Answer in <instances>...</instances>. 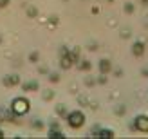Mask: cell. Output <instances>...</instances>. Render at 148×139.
I'll use <instances>...</instances> for the list:
<instances>
[{
    "mask_svg": "<svg viewBox=\"0 0 148 139\" xmlns=\"http://www.w3.org/2000/svg\"><path fill=\"white\" fill-rule=\"evenodd\" d=\"M29 110V101L25 98H16V99H13V103H11V112L14 116H24L27 114Z\"/></svg>",
    "mask_w": 148,
    "mask_h": 139,
    "instance_id": "1",
    "label": "cell"
},
{
    "mask_svg": "<svg viewBox=\"0 0 148 139\" xmlns=\"http://www.w3.org/2000/svg\"><path fill=\"white\" fill-rule=\"evenodd\" d=\"M67 119H69V125H71V127L79 128V127L85 123V116H83V112H71V114L67 116Z\"/></svg>",
    "mask_w": 148,
    "mask_h": 139,
    "instance_id": "2",
    "label": "cell"
},
{
    "mask_svg": "<svg viewBox=\"0 0 148 139\" xmlns=\"http://www.w3.org/2000/svg\"><path fill=\"white\" fill-rule=\"evenodd\" d=\"M132 128L139 130V132H148V118L146 116H139V118H136V123H134Z\"/></svg>",
    "mask_w": 148,
    "mask_h": 139,
    "instance_id": "3",
    "label": "cell"
},
{
    "mask_svg": "<svg viewBox=\"0 0 148 139\" xmlns=\"http://www.w3.org/2000/svg\"><path fill=\"white\" fill-rule=\"evenodd\" d=\"M18 81H20V79H18L16 74H13V76H5V78H4V85H5V87H14V85H18Z\"/></svg>",
    "mask_w": 148,
    "mask_h": 139,
    "instance_id": "4",
    "label": "cell"
},
{
    "mask_svg": "<svg viewBox=\"0 0 148 139\" xmlns=\"http://www.w3.org/2000/svg\"><path fill=\"white\" fill-rule=\"evenodd\" d=\"M99 71L103 72V74H107V72L112 71V63H110L108 60H101L99 62Z\"/></svg>",
    "mask_w": 148,
    "mask_h": 139,
    "instance_id": "5",
    "label": "cell"
},
{
    "mask_svg": "<svg viewBox=\"0 0 148 139\" xmlns=\"http://www.w3.org/2000/svg\"><path fill=\"white\" fill-rule=\"evenodd\" d=\"M132 53H134V56H143V53H145V45H143L141 42L134 43V47H132Z\"/></svg>",
    "mask_w": 148,
    "mask_h": 139,
    "instance_id": "6",
    "label": "cell"
},
{
    "mask_svg": "<svg viewBox=\"0 0 148 139\" xmlns=\"http://www.w3.org/2000/svg\"><path fill=\"white\" fill-rule=\"evenodd\" d=\"M72 63H74V62H72L71 54H63V56H62V67H63V69H69Z\"/></svg>",
    "mask_w": 148,
    "mask_h": 139,
    "instance_id": "7",
    "label": "cell"
},
{
    "mask_svg": "<svg viewBox=\"0 0 148 139\" xmlns=\"http://www.w3.org/2000/svg\"><path fill=\"white\" fill-rule=\"evenodd\" d=\"M96 137L110 139V137H114V132H112V130H103V128H99V130H98V136H96Z\"/></svg>",
    "mask_w": 148,
    "mask_h": 139,
    "instance_id": "8",
    "label": "cell"
},
{
    "mask_svg": "<svg viewBox=\"0 0 148 139\" xmlns=\"http://www.w3.org/2000/svg\"><path fill=\"white\" fill-rule=\"evenodd\" d=\"M25 11H27L29 16H33V18L36 16V14H38V11H36V7H34V5H27V9H25Z\"/></svg>",
    "mask_w": 148,
    "mask_h": 139,
    "instance_id": "9",
    "label": "cell"
},
{
    "mask_svg": "<svg viewBox=\"0 0 148 139\" xmlns=\"http://www.w3.org/2000/svg\"><path fill=\"white\" fill-rule=\"evenodd\" d=\"M114 112H116L117 116H123L125 112H127V108H125V105H117V107L114 108Z\"/></svg>",
    "mask_w": 148,
    "mask_h": 139,
    "instance_id": "10",
    "label": "cell"
},
{
    "mask_svg": "<svg viewBox=\"0 0 148 139\" xmlns=\"http://www.w3.org/2000/svg\"><path fill=\"white\" fill-rule=\"evenodd\" d=\"M38 89V85H36L34 81H31V83H25L24 85V90H36Z\"/></svg>",
    "mask_w": 148,
    "mask_h": 139,
    "instance_id": "11",
    "label": "cell"
},
{
    "mask_svg": "<svg viewBox=\"0 0 148 139\" xmlns=\"http://www.w3.org/2000/svg\"><path fill=\"white\" fill-rule=\"evenodd\" d=\"M53 96H54L53 90H45V92H43V99H45V101H51V99H53Z\"/></svg>",
    "mask_w": 148,
    "mask_h": 139,
    "instance_id": "12",
    "label": "cell"
},
{
    "mask_svg": "<svg viewBox=\"0 0 148 139\" xmlns=\"http://www.w3.org/2000/svg\"><path fill=\"white\" fill-rule=\"evenodd\" d=\"M79 69H81V71H88V69H90V62H81Z\"/></svg>",
    "mask_w": 148,
    "mask_h": 139,
    "instance_id": "13",
    "label": "cell"
},
{
    "mask_svg": "<svg viewBox=\"0 0 148 139\" xmlns=\"http://www.w3.org/2000/svg\"><path fill=\"white\" fill-rule=\"evenodd\" d=\"M132 11H134V4L127 2V4H125V13H132Z\"/></svg>",
    "mask_w": 148,
    "mask_h": 139,
    "instance_id": "14",
    "label": "cell"
},
{
    "mask_svg": "<svg viewBox=\"0 0 148 139\" xmlns=\"http://www.w3.org/2000/svg\"><path fill=\"white\" fill-rule=\"evenodd\" d=\"M132 33H130V29H123L121 31V38H130Z\"/></svg>",
    "mask_w": 148,
    "mask_h": 139,
    "instance_id": "15",
    "label": "cell"
},
{
    "mask_svg": "<svg viewBox=\"0 0 148 139\" xmlns=\"http://www.w3.org/2000/svg\"><path fill=\"white\" fill-rule=\"evenodd\" d=\"M49 137H51V139H54V137H58V139H62V137H63V134H60V132H54V130H53V132L49 134Z\"/></svg>",
    "mask_w": 148,
    "mask_h": 139,
    "instance_id": "16",
    "label": "cell"
},
{
    "mask_svg": "<svg viewBox=\"0 0 148 139\" xmlns=\"http://www.w3.org/2000/svg\"><path fill=\"white\" fill-rule=\"evenodd\" d=\"M56 110H58V114H60V116H65V114H67V110H65V107H63V105H58Z\"/></svg>",
    "mask_w": 148,
    "mask_h": 139,
    "instance_id": "17",
    "label": "cell"
},
{
    "mask_svg": "<svg viewBox=\"0 0 148 139\" xmlns=\"http://www.w3.org/2000/svg\"><path fill=\"white\" fill-rule=\"evenodd\" d=\"M49 79H51V81H53V83L60 81V74H51V76H49Z\"/></svg>",
    "mask_w": 148,
    "mask_h": 139,
    "instance_id": "18",
    "label": "cell"
},
{
    "mask_svg": "<svg viewBox=\"0 0 148 139\" xmlns=\"http://www.w3.org/2000/svg\"><path fill=\"white\" fill-rule=\"evenodd\" d=\"M33 125H34V128H42V127H43V123H40L38 119H34V123H33Z\"/></svg>",
    "mask_w": 148,
    "mask_h": 139,
    "instance_id": "19",
    "label": "cell"
},
{
    "mask_svg": "<svg viewBox=\"0 0 148 139\" xmlns=\"http://www.w3.org/2000/svg\"><path fill=\"white\" fill-rule=\"evenodd\" d=\"M85 83H87L88 87H92V85H94L96 81H94V79H90V78H87V79H85Z\"/></svg>",
    "mask_w": 148,
    "mask_h": 139,
    "instance_id": "20",
    "label": "cell"
},
{
    "mask_svg": "<svg viewBox=\"0 0 148 139\" xmlns=\"http://www.w3.org/2000/svg\"><path fill=\"white\" fill-rule=\"evenodd\" d=\"M7 4H9V0H0V7H5Z\"/></svg>",
    "mask_w": 148,
    "mask_h": 139,
    "instance_id": "21",
    "label": "cell"
},
{
    "mask_svg": "<svg viewBox=\"0 0 148 139\" xmlns=\"http://www.w3.org/2000/svg\"><path fill=\"white\" fill-rule=\"evenodd\" d=\"M107 81V78L105 76H101V78H98V83H105Z\"/></svg>",
    "mask_w": 148,
    "mask_h": 139,
    "instance_id": "22",
    "label": "cell"
},
{
    "mask_svg": "<svg viewBox=\"0 0 148 139\" xmlns=\"http://www.w3.org/2000/svg\"><path fill=\"white\" fill-rule=\"evenodd\" d=\"M31 60H33V62H36V60H38V54H36V53H34V54H31Z\"/></svg>",
    "mask_w": 148,
    "mask_h": 139,
    "instance_id": "23",
    "label": "cell"
},
{
    "mask_svg": "<svg viewBox=\"0 0 148 139\" xmlns=\"http://www.w3.org/2000/svg\"><path fill=\"white\" fill-rule=\"evenodd\" d=\"M141 4H145V5H148V0H141Z\"/></svg>",
    "mask_w": 148,
    "mask_h": 139,
    "instance_id": "24",
    "label": "cell"
},
{
    "mask_svg": "<svg viewBox=\"0 0 148 139\" xmlns=\"http://www.w3.org/2000/svg\"><path fill=\"white\" fill-rule=\"evenodd\" d=\"M0 137H4V134H2V130H0Z\"/></svg>",
    "mask_w": 148,
    "mask_h": 139,
    "instance_id": "25",
    "label": "cell"
}]
</instances>
